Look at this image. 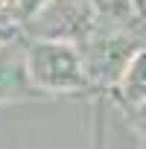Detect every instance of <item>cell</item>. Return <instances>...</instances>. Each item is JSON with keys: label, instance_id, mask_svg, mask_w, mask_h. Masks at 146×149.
I'll return each mask as SVG.
<instances>
[{"label": "cell", "instance_id": "obj_1", "mask_svg": "<svg viewBox=\"0 0 146 149\" xmlns=\"http://www.w3.org/2000/svg\"><path fill=\"white\" fill-rule=\"evenodd\" d=\"M24 73L35 91H82L88 85V73L79 56V47L70 41H35L26 50Z\"/></svg>", "mask_w": 146, "mask_h": 149}, {"label": "cell", "instance_id": "obj_2", "mask_svg": "<svg viewBox=\"0 0 146 149\" xmlns=\"http://www.w3.org/2000/svg\"><path fill=\"white\" fill-rule=\"evenodd\" d=\"M85 47L79 50L88 82L99 79V82H117L123 67L129 64V58L140 50L134 35L126 32V26H111V24H97L94 32L82 41Z\"/></svg>", "mask_w": 146, "mask_h": 149}, {"label": "cell", "instance_id": "obj_3", "mask_svg": "<svg viewBox=\"0 0 146 149\" xmlns=\"http://www.w3.org/2000/svg\"><path fill=\"white\" fill-rule=\"evenodd\" d=\"M32 29L41 35V41H85L94 26L97 15L88 0H50V3L32 18Z\"/></svg>", "mask_w": 146, "mask_h": 149}, {"label": "cell", "instance_id": "obj_4", "mask_svg": "<svg viewBox=\"0 0 146 149\" xmlns=\"http://www.w3.org/2000/svg\"><path fill=\"white\" fill-rule=\"evenodd\" d=\"M114 88H117V97L126 108H134V105L146 102V47H140L129 58V64L120 73V79L114 82Z\"/></svg>", "mask_w": 146, "mask_h": 149}, {"label": "cell", "instance_id": "obj_5", "mask_svg": "<svg viewBox=\"0 0 146 149\" xmlns=\"http://www.w3.org/2000/svg\"><path fill=\"white\" fill-rule=\"evenodd\" d=\"M97 24H111V26H129L131 21H137V12L131 6V0H88Z\"/></svg>", "mask_w": 146, "mask_h": 149}, {"label": "cell", "instance_id": "obj_6", "mask_svg": "<svg viewBox=\"0 0 146 149\" xmlns=\"http://www.w3.org/2000/svg\"><path fill=\"white\" fill-rule=\"evenodd\" d=\"M47 3H50V0H15V12H12V18H15V21H18V18H35Z\"/></svg>", "mask_w": 146, "mask_h": 149}, {"label": "cell", "instance_id": "obj_7", "mask_svg": "<svg viewBox=\"0 0 146 149\" xmlns=\"http://www.w3.org/2000/svg\"><path fill=\"white\" fill-rule=\"evenodd\" d=\"M129 114L134 117V123L143 129V134H146V102H140V105H134V108H129Z\"/></svg>", "mask_w": 146, "mask_h": 149}, {"label": "cell", "instance_id": "obj_8", "mask_svg": "<svg viewBox=\"0 0 146 149\" xmlns=\"http://www.w3.org/2000/svg\"><path fill=\"white\" fill-rule=\"evenodd\" d=\"M131 6H134L137 18H143V15H146V0H131Z\"/></svg>", "mask_w": 146, "mask_h": 149}, {"label": "cell", "instance_id": "obj_9", "mask_svg": "<svg viewBox=\"0 0 146 149\" xmlns=\"http://www.w3.org/2000/svg\"><path fill=\"white\" fill-rule=\"evenodd\" d=\"M0 3H3V0H0Z\"/></svg>", "mask_w": 146, "mask_h": 149}]
</instances>
